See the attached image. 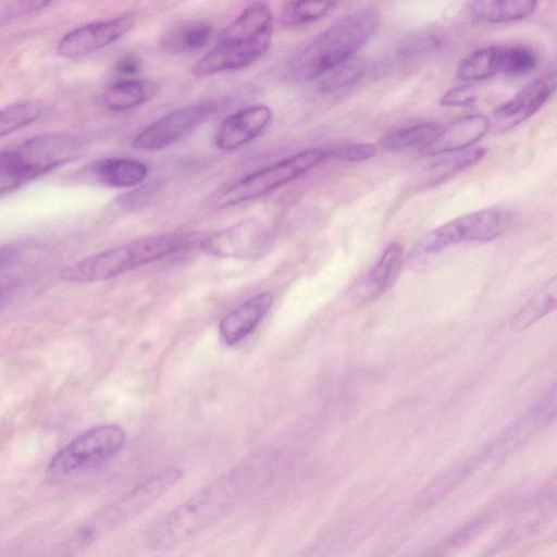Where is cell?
<instances>
[{"label": "cell", "mask_w": 557, "mask_h": 557, "mask_svg": "<svg viewBox=\"0 0 557 557\" xmlns=\"http://www.w3.org/2000/svg\"><path fill=\"white\" fill-rule=\"evenodd\" d=\"M253 484L246 469L215 479L160 518L147 533V547L170 549L202 532L231 511Z\"/></svg>", "instance_id": "1"}, {"label": "cell", "mask_w": 557, "mask_h": 557, "mask_svg": "<svg viewBox=\"0 0 557 557\" xmlns=\"http://www.w3.org/2000/svg\"><path fill=\"white\" fill-rule=\"evenodd\" d=\"M381 15L374 8L348 13L312 38L288 62L292 81H312L346 63L374 35Z\"/></svg>", "instance_id": "2"}, {"label": "cell", "mask_w": 557, "mask_h": 557, "mask_svg": "<svg viewBox=\"0 0 557 557\" xmlns=\"http://www.w3.org/2000/svg\"><path fill=\"white\" fill-rule=\"evenodd\" d=\"M273 29L269 3L250 2L223 29L215 45L191 66V73L205 77L248 66L270 49Z\"/></svg>", "instance_id": "3"}, {"label": "cell", "mask_w": 557, "mask_h": 557, "mask_svg": "<svg viewBox=\"0 0 557 557\" xmlns=\"http://www.w3.org/2000/svg\"><path fill=\"white\" fill-rule=\"evenodd\" d=\"M197 238L191 233H168L136 239L76 261L61 272V278L72 283L106 281L187 249Z\"/></svg>", "instance_id": "4"}, {"label": "cell", "mask_w": 557, "mask_h": 557, "mask_svg": "<svg viewBox=\"0 0 557 557\" xmlns=\"http://www.w3.org/2000/svg\"><path fill=\"white\" fill-rule=\"evenodd\" d=\"M511 221V213L500 208H486L465 214L424 235L412 247L408 259L421 262L456 244L495 239L508 231Z\"/></svg>", "instance_id": "5"}, {"label": "cell", "mask_w": 557, "mask_h": 557, "mask_svg": "<svg viewBox=\"0 0 557 557\" xmlns=\"http://www.w3.org/2000/svg\"><path fill=\"white\" fill-rule=\"evenodd\" d=\"M182 474L181 469L169 468L138 483L95 515L79 531L78 542L88 544L133 520L170 491Z\"/></svg>", "instance_id": "6"}, {"label": "cell", "mask_w": 557, "mask_h": 557, "mask_svg": "<svg viewBox=\"0 0 557 557\" xmlns=\"http://www.w3.org/2000/svg\"><path fill=\"white\" fill-rule=\"evenodd\" d=\"M327 160L326 147H313L257 170L226 188L216 199L218 208L253 200L294 181Z\"/></svg>", "instance_id": "7"}, {"label": "cell", "mask_w": 557, "mask_h": 557, "mask_svg": "<svg viewBox=\"0 0 557 557\" xmlns=\"http://www.w3.org/2000/svg\"><path fill=\"white\" fill-rule=\"evenodd\" d=\"M125 442L126 432L117 424L94 426L63 446L52 457L49 470L57 476H70L97 468L116 456Z\"/></svg>", "instance_id": "8"}, {"label": "cell", "mask_w": 557, "mask_h": 557, "mask_svg": "<svg viewBox=\"0 0 557 557\" xmlns=\"http://www.w3.org/2000/svg\"><path fill=\"white\" fill-rule=\"evenodd\" d=\"M215 111V104L200 102L181 107L161 116L132 141V147L141 151L164 149L182 139Z\"/></svg>", "instance_id": "9"}, {"label": "cell", "mask_w": 557, "mask_h": 557, "mask_svg": "<svg viewBox=\"0 0 557 557\" xmlns=\"http://www.w3.org/2000/svg\"><path fill=\"white\" fill-rule=\"evenodd\" d=\"M265 226L257 219H246L199 242L200 249L219 258L257 257L268 246Z\"/></svg>", "instance_id": "10"}, {"label": "cell", "mask_w": 557, "mask_h": 557, "mask_svg": "<svg viewBox=\"0 0 557 557\" xmlns=\"http://www.w3.org/2000/svg\"><path fill=\"white\" fill-rule=\"evenodd\" d=\"M134 25V16L124 14L79 26L60 39L57 52L66 59L92 53L126 35Z\"/></svg>", "instance_id": "11"}, {"label": "cell", "mask_w": 557, "mask_h": 557, "mask_svg": "<svg viewBox=\"0 0 557 557\" xmlns=\"http://www.w3.org/2000/svg\"><path fill=\"white\" fill-rule=\"evenodd\" d=\"M556 89V73H546L524 85L512 98L493 112L491 125L496 132L508 131L534 115Z\"/></svg>", "instance_id": "12"}, {"label": "cell", "mask_w": 557, "mask_h": 557, "mask_svg": "<svg viewBox=\"0 0 557 557\" xmlns=\"http://www.w3.org/2000/svg\"><path fill=\"white\" fill-rule=\"evenodd\" d=\"M272 111L265 104H253L228 115L215 135L220 150H235L255 139L270 123Z\"/></svg>", "instance_id": "13"}, {"label": "cell", "mask_w": 557, "mask_h": 557, "mask_svg": "<svg viewBox=\"0 0 557 557\" xmlns=\"http://www.w3.org/2000/svg\"><path fill=\"white\" fill-rule=\"evenodd\" d=\"M403 249L389 244L354 290V301L369 304L384 295L397 280L403 265Z\"/></svg>", "instance_id": "14"}, {"label": "cell", "mask_w": 557, "mask_h": 557, "mask_svg": "<svg viewBox=\"0 0 557 557\" xmlns=\"http://www.w3.org/2000/svg\"><path fill=\"white\" fill-rule=\"evenodd\" d=\"M491 122L483 114L465 115L447 127L423 148L428 156H441L466 150L480 140L490 129Z\"/></svg>", "instance_id": "15"}, {"label": "cell", "mask_w": 557, "mask_h": 557, "mask_svg": "<svg viewBox=\"0 0 557 557\" xmlns=\"http://www.w3.org/2000/svg\"><path fill=\"white\" fill-rule=\"evenodd\" d=\"M273 304L270 293H260L230 311L221 320L219 332L227 346H233L249 335Z\"/></svg>", "instance_id": "16"}, {"label": "cell", "mask_w": 557, "mask_h": 557, "mask_svg": "<svg viewBox=\"0 0 557 557\" xmlns=\"http://www.w3.org/2000/svg\"><path fill=\"white\" fill-rule=\"evenodd\" d=\"M212 27L205 21H181L168 27L160 36V47L171 54L195 52L209 44Z\"/></svg>", "instance_id": "17"}, {"label": "cell", "mask_w": 557, "mask_h": 557, "mask_svg": "<svg viewBox=\"0 0 557 557\" xmlns=\"http://www.w3.org/2000/svg\"><path fill=\"white\" fill-rule=\"evenodd\" d=\"M92 172L107 186L126 188L143 183L148 175V166L135 159L112 157L98 160Z\"/></svg>", "instance_id": "18"}, {"label": "cell", "mask_w": 557, "mask_h": 557, "mask_svg": "<svg viewBox=\"0 0 557 557\" xmlns=\"http://www.w3.org/2000/svg\"><path fill=\"white\" fill-rule=\"evenodd\" d=\"M159 85L150 79H125L110 86L104 95V104L113 111H124L151 100Z\"/></svg>", "instance_id": "19"}, {"label": "cell", "mask_w": 557, "mask_h": 557, "mask_svg": "<svg viewBox=\"0 0 557 557\" xmlns=\"http://www.w3.org/2000/svg\"><path fill=\"white\" fill-rule=\"evenodd\" d=\"M537 3L530 0H484L469 3L470 14L482 22L507 23L531 15Z\"/></svg>", "instance_id": "20"}, {"label": "cell", "mask_w": 557, "mask_h": 557, "mask_svg": "<svg viewBox=\"0 0 557 557\" xmlns=\"http://www.w3.org/2000/svg\"><path fill=\"white\" fill-rule=\"evenodd\" d=\"M486 152L487 150L484 147H479L438 157L426 166V173L429 176L426 181H424L425 187L441 184L451 176L474 165L484 158Z\"/></svg>", "instance_id": "21"}, {"label": "cell", "mask_w": 557, "mask_h": 557, "mask_svg": "<svg viewBox=\"0 0 557 557\" xmlns=\"http://www.w3.org/2000/svg\"><path fill=\"white\" fill-rule=\"evenodd\" d=\"M500 45L478 49L460 60L456 77L462 82H476L500 73Z\"/></svg>", "instance_id": "22"}, {"label": "cell", "mask_w": 557, "mask_h": 557, "mask_svg": "<svg viewBox=\"0 0 557 557\" xmlns=\"http://www.w3.org/2000/svg\"><path fill=\"white\" fill-rule=\"evenodd\" d=\"M557 281L554 276L535 292L529 300L512 317L510 325L515 331H521L554 311L557 302Z\"/></svg>", "instance_id": "23"}, {"label": "cell", "mask_w": 557, "mask_h": 557, "mask_svg": "<svg viewBox=\"0 0 557 557\" xmlns=\"http://www.w3.org/2000/svg\"><path fill=\"white\" fill-rule=\"evenodd\" d=\"M442 131L433 122H422L392 129L380 139V145L388 151H401L408 148L428 146Z\"/></svg>", "instance_id": "24"}, {"label": "cell", "mask_w": 557, "mask_h": 557, "mask_svg": "<svg viewBox=\"0 0 557 557\" xmlns=\"http://www.w3.org/2000/svg\"><path fill=\"white\" fill-rule=\"evenodd\" d=\"M335 5L334 1L288 2L282 8L280 23L285 27L305 25L323 17Z\"/></svg>", "instance_id": "25"}, {"label": "cell", "mask_w": 557, "mask_h": 557, "mask_svg": "<svg viewBox=\"0 0 557 557\" xmlns=\"http://www.w3.org/2000/svg\"><path fill=\"white\" fill-rule=\"evenodd\" d=\"M539 63L536 51L525 45H505L500 48V73L521 76L532 72Z\"/></svg>", "instance_id": "26"}, {"label": "cell", "mask_w": 557, "mask_h": 557, "mask_svg": "<svg viewBox=\"0 0 557 557\" xmlns=\"http://www.w3.org/2000/svg\"><path fill=\"white\" fill-rule=\"evenodd\" d=\"M41 107L34 101H21L0 109V137L18 131L35 122Z\"/></svg>", "instance_id": "27"}, {"label": "cell", "mask_w": 557, "mask_h": 557, "mask_svg": "<svg viewBox=\"0 0 557 557\" xmlns=\"http://www.w3.org/2000/svg\"><path fill=\"white\" fill-rule=\"evenodd\" d=\"M33 180L15 148L0 151V195Z\"/></svg>", "instance_id": "28"}, {"label": "cell", "mask_w": 557, "mask_h": 557, "mask_svg": "<svg viewBox=\"0 0 557 557\" xmlns=\"http://www.w3.org/2000/svg\"><path fill=\"white\" fill-rule=\"evenodd\" d=\"M442 40L437 35L422 33L407 37L397 48V57L404 62L414 61L437 51Z\"/></svg>", "instance_id": "29"}, {"label": "cell", "mask_w": 557, "mask_h": 557, "mask_svg": "<svg viewBox=\"0 0 557 557\" xmlns=\"http://www.w3.org/2000/svg\"><path fill=\"white\" fill-rule=\"evenodd\" d=\"M364 75V67L357 63L342 64L323 79L320 87L324 92L349 87L360 81Z\"/></svg>", "instance_id": "30"}, {"label": "cell", "mask_w": 557, "mask_h": 557, "mask_svg": "<svg viewBox=\"0 0 557 557\" xmlns=\"http://www.w3.org/2000/svg\"><path fill=\"white\" fill-rule=\"evenodd\" d=\"M327 159H335L344 162H359L372 158L375 146L369 143H345L326 147Z\"/></svg>", "instance_id": "31"}, {"label": "cell", "mask_w": 557, "mask_h": 557, "mask_svg": "<svg viewBox=\"0 0 557 557\" xmlns=\"http://www.w3.org/2000/svg\"><path fill=\"white\" fill-rule=\"evenodd\" d=\"M476 100V90L473 85L465 84L448 89L441 99L444 107H468Z\"/></svg>", "instance_id": "32"}, {"label": "cell", "mask_w": 557, "mask_h": 557, "mask_svg": "<svg viewBox=\"0 0 557 557\" xmlns=\"http://www.w3.org/2000/svg\"><path fill=\"white\" fill-rule=\"evenodd\" d=\"M141 70V60L135 53L123 55L116 63L115 71L119 75L132 79Z\"/></svg>", "instance_id": "33"}, {"label": "cell", "mask_w": 557, "mask_h": 557, "mask_svg": "<svg viewBox=\"0 0 557 557\" xmlns=\"http://www.w3.org/2000/svg\"><path fill=\"white\" fill-rule=\"evenodd\" d=\"M21 247L10 245L0 249V267L10 263L20 253Z\"/></svg>", "instance_id": "34"}, {"label": "cell", "mask_w": 557, "mask_h": 557, "mask_svg": "<svg viewBox=\"0 0 557 557\" xmlns=\"http://www.w3.org/2000/svg\"><path fill=\"white\" fill-rule=\"evenodd\" d=\"M7 294H8V290L4 286L0 285V307L2 306V304L7 299Z\"/></svg>", "instance_id": "35"}, {"label": "cell", "mask_w": 557, "mask_h": 557, "mask_svg": "<svg viewBox=\"0 0 557 557\" xmlns=\"http://www.w3.org/2000/svg\"><path fill=\"white\" fill-rule=\"evenodd\" d=\"M2 24H3V21H2V20H0V27L2 26Z\"/></svg>", "instance_id": "36"}]
</instances>
